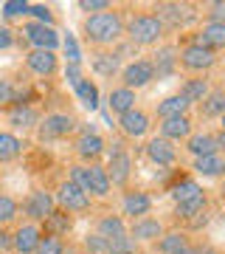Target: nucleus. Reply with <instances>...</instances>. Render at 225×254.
Segmentation results:
<instances>
[{
	"mask_svg": "<svg viewBox=\"0 0 225 254\" xmlns=\"http://www.w3.org/2000/svg\"><path fill=\"white\" fill-rule=\"evenodd\" d=\"M127 6H113L110 11H101V14H88L82 20V43L90 48V51H107V48H116L121 40H124V28H127Z\"/></svg>",
	"mask_w": 225,
	"mask_h": 254,
	"instance_id": "obj_1",
	"label": "nucleus"
},
{
	"mask_svg": "<svg viewBox=\"0 0 225 254\" xmlns=\"http://www.w3.org/2000/svg\"><path fill=\"white\" fill-rule=\"evenodd\" d=\"M166 28L161 26V20L152 11H141L135 6H127V28L124 40L133 48H158L161 43H166Z\"/></svg>",
	"mask_w": 225,
	"mask_h": 254,
	"instance_id": "obj_2",
	"label": "nucleus"
},
{
	"mask_svg": "<svg viewBox=\"0 0 225 254\" xmlns=\"http://www.w3.org/2000/svg\"><path fill=\"white\" fill-rule=\"evenodd\" d=\"M149 11L161 20V26L166 28V34H169L172 40L200 26L197 3H186V0H161V3H152Z\"/></svg>",
	"mask_w": 225,
	"mask_h": 254,
	"instance_id": "obj_3",
	"label": "nucleus"
},
{
	"mask_svg": "<svg viewBox=\"0 0 225 254\" xmlns=\"http://www.w3.org/2000/svg\"><path fill=\"white\" fill-rule=\"evenodd\" d=\"M104 170H107V178H110V187L113 190H127L133 187V173H135V161H133V153L121 136L110 138L107 141V155H104Z\"/></svg>",
	"mask_w": 225,
	"mask_h": 254,
	"instance_id": "obj_4",
	"label": "nucleus"
},
{
	"mask_svg": "<svg viewBox=\"0 0 225 254\" xmlns=\"http://www.w3.org/2000/svg\"><path fill=\"white\" fill-rule=\"evenodd\" d=\"M68 178H71L85 195H90L93 203H96V200H110V195H113V187H110L104 164H71V167H68Z\"/></svg>",
	"mask_w": 225,
	"mask_h": 254,
	"instance_id": "obj_5",
	"label": "nucleus"
},
{
	"mask_svg": "<svg viewBox=\"0 0 225 254\" xmlns=\"http://www.w3.org/2000/svg\"><path fill=\"white\" fill-rule=\"evenodd\" d=\"M82 122L73 116L71 110H51V113H45L40 119V125H37V141H59V138H73L79 133Z\"/></svg>",
	"mask_w": 225,
	"mask_h": 254,
	"instance_id": "obj_6",
	"label": "nucleus"
},
{
	"mask_svg": "<svg viewBox=\"0 0 225 254\" xmlns=\"http://www.w3.org/2000/svg\"><path fill=\"white\" fill-rule=\"evenodd\" d=\"M178 65L186 76H208L220 65V54L194 43H183L178 46Z\"/></svg>",
	"mask_w": 225,
	"mask_h": 254,
	"instance_id": "obj_7",
	"label": "nucleus"
},
{
	"mask_svg": "<svg viewBox=\"0 0 225 254\" xmlns=\"http://www.w3.org/2000/svg\"><path fill=\"white\" fill-rule=\"evenodd\" d=\"M73 155H76V164H104L107 138L82 122L79 133L73 136Z\"/></svg>",
	"mask_w": 225,
	"mask_h": 254,
	"instance_id": "obj_8",
	"label": "nucleus"
},
{
	"mask_svg": "<svg viewBox=\"0 0 225 254\" xmlns=\"http://www.w3.org/2000/svg\"><path fill=\"white\" fill-rule=\"evenodd\" d=\"M152 127H155L152 113L146 108H141V105H135L133 110H127L124 116H118V122H116L118 136L124 138V141H141V138H146L152 133Z\"/></svg>",
	"mask_w": 225,
	"mask_h": 254,
	"instance_id": "obj_9",
	"label": "nucleus"
},
{
	"mask_svg": "<svg viewBox=\"0 0 225 254\" xmlns=\"http://www.w3.org/2000/svg\"><path fill=\"white\" fill-rule=\"evenodd\" d=\"M54 200H56V206L65 209L68 215H90L93 212V198L90 195H85V192L76 187V184L71 181V178H62V181L56 184V192H54Z\"/></svg>",
	"mask_w": 225,
	"mask_h": 254,
	"instance_id": "obj_10",
	"label": "nucleus"
},
{
	"mask_svg": "<svg viewBox=\"0 0 225 254\" xmlns=\"http://www.w3.org/2000/svg\"><path fill=\"white\" fill-rule=\"evenodd\" d=\"M141 153H144V158L149 164H155L158 170H175V167H180V150L178 144H172V141H166V138L161 136H152L146 138L144 147H141Z\"/></svg>",
	"mask_w": 225,
	"mask_h": 254,
	"instance_id": "obj_11",
	"label": "nucleus"
},
{
	"mask_svg": "<svg viewBox=\"0 0 225 254\" xmlns=\"http://www.w3.org/2000/svg\"><path fill=\"white\" fill-rule=\"evenodd\" d=\"M56 209V200H54V192L48 190H31L26 192V198L20 200V212H23V218H26V223H43L51 212Z\"/></svg>",
	"mask_w": 225,
	"mask_h": 254,
	"instance_id": "obj_12",
	"label": "nucleus"
},
{
	"mask_svg": "<svg viewBox=\"0 0 225 254\" xmlns=\"http://www.w3.org/2000/svg\"><path fill=\"white\" fill-rule=\"evenodd\" d=\"M118 206H121V218L124 220H135L149 215L155 206V198L149 190H141V187H127L121 190V198H118Z\"/></svg>",
	"mask_w": 225,
	"mask_h": 254,
	"instance_id": "obj_13",
	"label": "nucleus"
},
{
	"mask_svg": "<svg viewBox=\"0 0 225 254\" xmlns=\"http://www.w3.org/2000/svg\"><path fill=\"white\" fill-rule=\"evenodd\" d=\"M155 82V71H152V63L146 60V57H138V60H130L124 63L121 73H118V85H124L130 91H144Z\"/></svg>",
	"mask_w": 225,
	"mask_h": 254,
	"instance_id": "obj_14",
	"label": "nucleus"
},
{
	"mask_svg": "<svg viewBox=\"0 0 225 254\" xmlns=\"http://www.w3.org/2000/svg\"><path fill=\"white\" fill-rule=\"evenodd\" d=\"M152 63V71H155V79L163 82V79H175L180 73V65H178V46L175 40H166L161 43L158 48H152V54L146 57Z\"/></svg>",
	"mask_w": 225,
	"mask_h": 254,
	"instance_id": "obj_15",
	"label": "nucleus"
},
{
	"mask_svg": "<svg viewBox=\"0 0 225 254\" xmlns=\"http://www.w3.org/2000/svg\"><path fill=\"white\" fill-rule=\"evenodd\" d=\"M166 220H161V218H155V215H144V218H135V220H127V235L133 237L135 243L141 246H152L158 237L166 232Z\"/></svg>",
	"mask_w": 225,
	"mask_h": 254,
	"instance_id": "obj_16",
	"label": "nucleus"
},
{
	"mask_svg": "<svg viewBox=\"0 0 225 254\" xmlns=\"http://www.w3.org/2000/svg\"><path fill=\"white\" fill-rule=\"evenodd\" d=\"M20 37L31 48H43V51H56V48L62 46V37H59V31L54 26H43V23H34V20L23 23Z\"/></svg>",
	"mask_w": 225,
	"mask_h": 254,
	"instance_id": "obj_17",
	"label": "nucleus"
},
{
	"mask_svg": "<svg viewBox=\"0 0 225 254\" xmlns=\"http://www.w3.org/2000/svg\"><path fill=\"white\" fill-rule=\"evenodd\" d=\"M194 130H197V122H194L191 113L175 116V119H161V122H158V136L172 141V144H183Z\"/></svg>",
	"mask_w": 225,
	"mask_h": 254,
	"instance_id": "obj_18",
	"label": "nucleus"
},
{
	"mask_svg": "<svg viewBox=\"0 0 225 254\" xmlns=\"http://www.w3.org/2000/svg\"><path fill=\"white\" fill-rule=\"evenodd\" d=\"M26 68L40 79H51L59 73V54L56 51H43V48H31L26 51Z\"/></svg>",
	"mask_w": 225,
	"mask_h": 254,
	"instance_id": "obj_19",
	"label": "nucleus"
},
{
	"mask_svg": "<svg viewBox=\"0 0 225 254\" xmlns=\"http://www.w3.org/2000/svg\"><path fill=\"white\" fill-rule=\"evenodd\" d=\"M40 119H43V113L34 105H11V108H6V122H9L14 136L17 133H31V130H37Z\"/></svg>",
	"mask_w": 225,
	"mask_h": 254,
	"instance_id": "obj_20",
	"label": "nucleus"
},
{
	"mask_svg": "<svg viewBox=\"0 0 225 254\" xmlns=\"http://www.w3.org/2000/svg\"><path fill=\"white\" fill-rule=\"evenodd\" d=\"M124 68V60L116 48L107 51H90V71L96 73L99 79H118V73Z\"/></svg>",
	"mask_w": 225,
	"mask_h": 254,
	"instance_id": "obj_21",
	"label": "nucleus"
},
{
	"mask_svg": "<svg viewBox=\"0 0 225 254\" xmlns=\"http://www.w3.org/2000/svg\"><path fill=\"white\" fill-rule=\"evenodd\" d=\"M194 116L200 119V122H220V116L225 113V82H214L211 85V91H208V96L200 105H194Z\"/></svg>",
	"mask_w": 225,
	"mask_h": 254,
	"instance_id": "obj_22",
	"label": "nucleus"
},
{
	"mask_svg": "<svg viewBox=\"0 0 225 254\" xmlns=\"http://www.w3.org/2000/svg\"><path fill=\"white\" fill-rule=\"evenodd\" d=\"M40 237H43V229L37 226V223H20L11 232V252L14 254H34L37 246H40Z\"/></svg>",
	"mask_w": 225,
	"mask_h": 254,
	"instance_id": "obj_23",
	"label": "nucleus"
},
{
	"mask_svg": "<svg viewBox=\"0 0 225 254\" xmlns=\"http://www.w3.org/2000/svg\"><path fill=\"white\" fill-rule=\"evenodd\" d=\"M191 175L194 178H211V181H223L225 178V155L211 153L203 158H191Z\"/></svg>",
	"mask_w": 225,
	"mask_h": 254,
	"instance_id": "obj_24",
	"label": "nucleus"
},
{
	"mask_svg": "<svg viewBox=\"0 0 225 254\" xmlns=\"http://www.w3.org/2000/svg\"><path fill=\"white\" fill-rule=\"evenodd\" d=\"M191 240H194V237H191L189 232H183V229H178V226H166V232L149 246V252L152 254H175L178 249L189 246Z\"/></svg>",
	"mask_w": 225,
	"mask_h": 254,
	"instance_id": "obj_25",
	"label": "nucleus"
},
{
	"mask_svg": "<svg viewBox=\"0 0 225 254\" xmlns=\"http://www.w3.org/2000/svg\"><path fill=\"white\" fill-rule=\"evenodd\" d=\"M180 150H186L191 158H203V155L217 153L214 130H208V127H203V130H194V133H191V136L183 141V147H180Z\"/></svg>",
	"mask_w": 225,
	"mask_h": 254,
	"instance_id": "obj_26",
	"label": "nucleus"
},
{
	"mask_svg": "<svg viewBox=\"0 0 225 254\" xmlns=\"http://www.w3.org/2000/svg\"><path fill=\"white\" fill-rule=\"evenodd\" d=\"M211 85H214V82H211V76H183L178 93H180L186 102H189L191 108H194V105H200V102L208 96Z\"/></svg>",
	"mask_w": 225,
	"mask_h": 254,
	"instance_id": "obj_27",
	"label": "nucleus"
},
{
	"mask_svg": "<svg viewBox=\"0 0 225 254\" xmlns=\"http://www.w3.org/2000/svg\"><path fill=\"white\" fill-rule=\"evenodd\" d=\"M73 223H76V218H73V215H68V212H65V209H59L56 206L54 212H51V215H48V218L43 220V223H40V229H43V235H51V237H68L73 232Z\"/></svg>",
	"mask_w": 225,
	"mask_h": 254,
	"instance_id": "obj_28",
	"label": "nucleus"
},
{
	"mask_svg": "<svg viewBox=\"0 0 225 254\" xmlns=\"http://www.w3.org/2000/svg\"><path fill=\"white\" fill-rule=\"evenodd\" d=\"M138 105V93L124 88V85H113L107 93V110L113 116H124L127 110H133Z\"/></svg>",
	"mask_w": 225,
	"mask_h": 254,
	"instance_id": "obj_29",
	"label": "nucleus"
},
{
	"mask_svg": "<svg viewBox=\"0 0 225 254\" xmlns=\"http://www.w3.org/2000/svg\"><path fill=\"white\" fill-rule=\"evenodd\" d=\"M93 232L104 240H113V237H121L127 235V220L116 212H104V215H96L93 220Z\"/></svg>",
	"mask_w": 225,
	"mask_h": 254,
	"instance_id": "obj_30",
	"label": "nucleus"
},
{
	"mask_svg": "<svg viewBox=\"0 0 225 254\" xmlns=\"http://www.w3.org/2000/svg\"><path fill=\"white\" fill-rule=\"evenodd\" d=\"M186 113H191V105L180 93H169V96H163L158 105H155L152 116L161 122V119H175V116H186Z\"/></svg>",
	"mask_w": 225,
	"mask_h": 254,
	"instance_id": "obj_31",
	"label": "nucleus"
},
{
	"mask_svg": "<svg viewBox=\"0 0 225 254\" xmlns=\"http://www.w3.org/2000/svg\"><path fill=\"white\" fill-rule=\"evenodd\" d=\"M26 144L23 138L14 136L11 130H0V164H14L17 158H23Z\"/></svg>",
	"mask_w": 225,
	"mask_h": 254,
	"instance_id": "obj_32",
	"label": "nucleus"
},
{
	"mask_svg": "<svg viewBox=\"0 0 225 254\" xmlns=\"http://www.w3.org/2000/svg\"><path fill=\"white\" fill-rule=\"evenodd\" d=\"M73 93H76V99L82 102V108H88V110L99 108V88H96V82L90 79V76L76 82V85H73Z\"/></svg>",
	"mask_w": 225,
	"mask_h": 254,
	"instance_id": "obj_33",
	"label": "nucleus"
},
{
	"mask_svg": "<svg viewBox=\"0 0 225 254\" xmlns=\"http://www.w3.org/2000/svg\"><path fill=\"white\" fill-rule=\"evenodd\" d=\"M200 23H223L225 26V0H206L197 3Z\"/></svg>",
	"mask_w": 225,
	"mask_h": 254,
	"instance_id": "obj_34",
	"label": "nucleus"
},
{
	"mask_svg": "<svg viewBox=\"0 0 225 254\" xmlns=\"http://www.w3.org/2000/svg\"><path fill=\"white\" fill-rule=\"evenodd\" d=\"M20 218V200L11 198L9 192H0V229L11 226Z\"/></svg>",
	"mask_w": 225,
	"mask_h": 254,
	"instance_id": "obj_35",
	"label": "nucleus"
},
{
	"mask_svg": "<svg viewBox=\"0 0 225 254\" xmlns=\"http://www.w3.org/2000/svg\"><path fill=\"white\" fill-rule=\"evenodd\" d=\"M71 252V243L62 240V237H51V235H43L40 237V246H37L34 254H68Z\"/></svg>",
	"mask_w": 225,
	"mask_h": 254,
	"instance_id": "obj_36",
	"label": "nucleus"
},
{
	"mask_svg": "<svg viewBox=\"0 0 225 254\" xmlns=\"http://www.w3.org/2000/svg\"><path fill=\"white\" fill-rule=\"evenodd\" d=\"M104 254H141V246L135 243L130 235H121V237L107 240V252Z\"/></svg>",
	"mask_w": 225,
	"mask_h": 254,
	"instance_id": "obj_37",
	"label": "nucleus"
},
{
	"mask_svg": "<svg viewBox=\"0 0 225 254\" xmlns=\"http://www.w3.org/2000/svg\"><path fill=\"white\" fill-rule=\"evenodd\" d=\"M28 14L34 17V23H43V26H54L56 28V14L48 6H43V3H31L28 6Z\"/></svg>",
	"mask_w": 225,
	"mask_h": 254,
	"instance_id": "obj_38",
	"label": "nucleus"
},
{
	"mask_svg": "<svg viewBox=\"0 0 225 254\" xmlns=\"http://www.w3.org/2000/svg\"><path fill=\"white\" fill-rule=\"evenodd\" d=\"M28 6H31V3H26V0H6V3L0 6V11H3L6 20H17V17H26L28 14Z\"/></svg>",
	"mask_w": 225,
	"mask_h": 254,
	"instance_id": "obj_39",
	"label": "nucleus"
},
{
	"mask_svg": "<svg viewBox=\"0 0 225 254\" xmlns=\"http://www.w3.org/2000/svg\"><path fill=\"white\" fill-rule=\"evenodd\" d=\"M17 102V85L11 79H0V110L11 108Z\"/></svg>",
	"mask_w": 225,
	"mask_h": 254,
	"instance_id": "obj_40",
	"label": "nucleus"
},
{
	"mask_svg": "<svg viewBox=\"0 0 225 254\" xmlns=\"http://www.w3.org/2000/svg\"><path fill=\"white\" fill-rule=\"evenodd\" d=\"M82 249H85V252H90V254H104V252H107V240H104V237H99L96 232H88V235H85V240H82Z\"/></svg>",
	"mask_w": 225,
	"mask_h": 254,
	"instance_id": "obj_41",
	"label": "nucleus"
},
{
	"mask_svg": "<svg viewBox=\"0 0 225 254\" xmlns=\"http://www.w3.org/2000/svg\"><path fill=\"white\" fill-rule=\"evenodd\" d=\"M116 6L113 0H79V9L85 11V17L88 14H101V11H110Z\"/></svg>",
	"mask_w": 225,
	"mask_h": 254,
	"instance_id": "obj_42",
	"label": "nucleus"
},
{
	"mask_svg": "<svg viewBox=\"0 0 225 254\" xmlns=\"http://www.w3.org/2000/svg\"><path fill=\"white\" fill-rule=\"evenodd\" d=\"M62 48H65V57H68V63H76V65H82V51H79V43H76V37L73 34H65L62 37Z\"/></svg>",
	"mask_w": 225,
	"mask_h": 254,
	"instance_id": "obj_43",
	"label": "nucleus"
},
{
	"mask_svg": "<svg viewBox=\"0 0 225 254\" xmlns=\"http://www.w3.org/2000/svg\"><path fill=\"white\" fill-rule=\"evenodd\" d=\"M17 43V31L11 26H0V51H6Z\"/></svg>",
	"mask_w": 225,
	"mask_h": 254,
	"instance_id": "obj_44",
	"label": "nucleus"
},
{
	"mask_svg": "<svg viewBox=\"0 0 225 254\" xmlns=\"http://www.w3.org/2000/svg\"><path fill=\"white\" fill-rule=\"evenodd\" d=\"M65 76H68V82H71V85H76V82L85 79V71H82V65L68 63V68H65Z\"/></svg>",
	"mask_w": 225,
	"mask_h": 254,
	"instance_id": "obj_45",
	"label": "nucleus"
},
{
	"mask_svg": "<svg viewBox=\"0 0 225 254\" xmlns=\"http://www.w3.org/2000/svg\"><path fill=\"white\" fill-rule=\"evenodd\" d=\"M194 243H197V254H223V249H217L206 237H194Z\"/></svg>",
	"mask_w": 225,
	"mask_h": 254,
	"instance_id": "obj_46",
	"label": "nucleus"
},
{
	"mask_svg": "<svg viewBox=\"0 0 225 254\" xmlns=\"http://www.w3.org/2000/svg\"><path fill=\"white\" fill-rule=\"evenodd\" d=\"M214 138H217V153L225 155V130H220V127H217V130H214Z\"/></svg>",
	"mask_w": 225,
	"mask_h": 254,
	"instance_id": "obj_47",
	"label": "nucleus"
},
{
	"mask_svg": "<svg viewBox=\"0 0 225 254\" xmlns=\"http://www.w3.org/2000/svg\"><path fill=\"white\" fill-rule=\"evenodd\" d=\"M175 254H197V243L191 240L189 246H183V249H178V252H175Z\"/></svg>",
	"mask_w": 225,
	"mask_h": 254,
	"instance_id": "obj_48",
	"label": "nucleus"
},
{
	"mask_svg": "<svg viewBox=\"0 0 225 254\" xmlns=\"http://www.w3.org/2000/svg\"><path fill=\"white\" fill-rule=\"evenodd\" d=\"M0 246H9L11 249V235L6 232V229H0Z\"/></svg>",
	"mask_w": 225,
	"mask_h": 254,
	"instance_id": "obj_49",
	"label": "nucleus"
},
{
	"mask_svg": "<svg viewBox=\"0 0 225 254\" xmlns=\"http://www.w3.org/2000/svg\"><path fill=\"white\" fill-rule=\"evenodd\" d=\"M214 200H220V203H225V178L220 181V190H217V198Z\"/></svg>",
	"mask_w": 225,
	"mask_h": 254,
	"instance_id": "obj_50",
	"label": "nucleus"
},
{
	"mask_svg": "<svg viewBox=\"0 0 225 254\" xmlns=\"http://www.w3.org/2000/svg\"><path fill=\"white\" fill-rule=\"evenodd\" d=\"M220 130H225V113L220 116Z\"/></svg>",
	"mask_w": 225,
	"mask_h": 254,
	"instance_id": "obj_51",
	"label": "nucleus"
},
{
	"mask_svg": "<svg viewBox=\"0 0 225 254\" xmlns=\"http://www.w3.org/2000/svg\"><path fill=\"white\" fill-rule=\"evenodd\" d=\"M141 254H152V252H141Z\"/></svg>",
	"mask_w": 225,
	"mask_h": 254,
	"instance_id": "obj_52",
	"label": "nucleus"
},
{
	"mask_svg": "<svg viewBox=\"0 0 225 254\" xmlns=\"http://www.w3.org/2000/svg\"><path fill=\"white\" fill-rule=\"evenodd\" d=\"M0 254H9V252H0Z\"/></svg>",
	"mask_w": 225,
	"mask_h": 254,
	"instance_id": "obj_53",
	"label": "nucleus"
},
{
	"mask_svg": "<svg viewBox=\"0 0 225 254\" xmlns=\"http://www.w3.org/2000/svg\"><path fill=\"white\" fill-rule=\"evenodd\" d=\"M223 254H225V252H223Z\"/></svg>",
	"mask_w": 225,
	"mask_h": 254,
	"instance_id": "obj_54",
	"label": "nucleus"
}]
</instances>
